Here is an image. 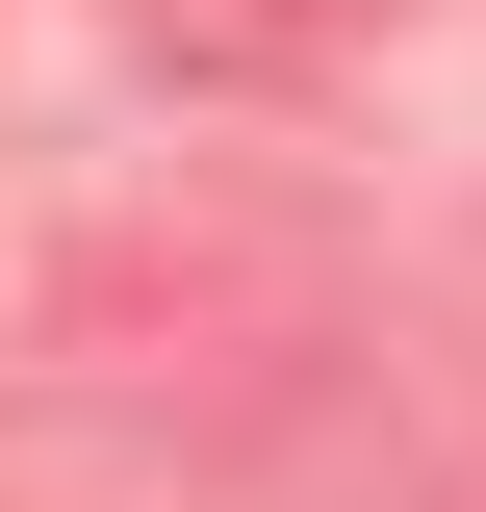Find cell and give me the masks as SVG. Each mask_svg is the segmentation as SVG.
Masks as SVG:
<instances>
[{
	"label": "cell",
	"instance_id": "obj_1",
	"mask_svg": "<svg viewBox=\"0 0 486 512\" xmlns=\"http://www.w3.org/2000/svg\"><path fill=\"white\" fill-rule=\"evenodd\" d=\"M128 26H180V52H282L307 0H128Z\"/></svg>",
	"mask_w": 486,
	"mask_h": 512
}]
</instances>
